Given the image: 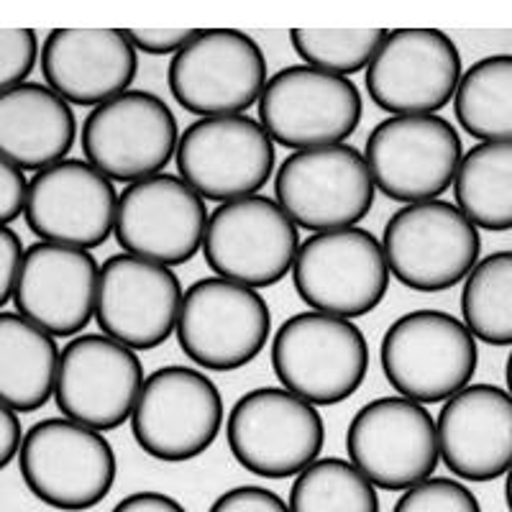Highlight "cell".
<instances>
[{"label":"cell","instance_id":"6da1fadb","mask_svg":"<svg viewBox=\"0 0 512 512\" xmlns=\"http://www.w3.org/2000/svg\"><path fill=\"white\" fill-rule=\"evenodd\" d=\"M272 369L287 392L315 408L349 400L369 372L367 336L346 318L297 313L272 341Z\"/></svg>","mask_w":512,"mask_h":512},{"label":"cell","instance_id":"836d02e7","mask_svg":"<svg viewBox=\"0 0 512 512\" xmlns=\"http://www.w3.org/2000/svg\"><path fill=\"white\" fill-rule=\"evenodd\" d=\"M208 512H290V507L282 502L280 495H274L264 487L254 484H241L228 492H223Z\"/></svg>","mask_w":512,"mask_h":512},{"label":"cell","instance_id":"d6a6232c","mask_svg":"<svg viewBox=\"0 0 512 512\" xmlns=\"http://www.w3.org/2000/svg\"><path fill=\"white\" fill-rule=\"evenodd\" d=\"M39 59V39L31 29H0V93L24 85Z\"/></svg>","mask_w":512,"mask_h":512},{"label":"cell","instance_id":"60d3db41","mask_svg":"<svg viewBox=\"0 0 512 512\" xmlns=\"http://www.w3.org/2000/svg\"><path fill=\"white\" fill-rule=\"evenodd\" d=\"M507 390H510V397H512V351H510V359H507Z\"/></svg>","mask_w":512,"mask_h":512},{"label":"cell","instance_id":"9c48e42d","mask_svg":"<svg viewBox=\"0 0 512 512\" xmlns=\"http://www.w3.org/2000/svg\"><path fill=\"white\" fill-rule=\"evenodd\" d=\"M274 195L295 226L326 233L364 221L377 187L364 154L338 144L292 152L277 169Z\"/></svg>","mask_w":512,"mask_h":512},{"label":"cell","instance_id":"4dcf8cb0","mask_svg":"<svg viewBox=\"0 0 512 512\" xmlns=\"http://www.w3.org/2000/svg\"><path fill=\"white\" fill-rule=\"evenodd\" d=\"M292 47L308 67L346 77L367 70L382 41L384 29H292Z\"/></svg>","mask_w":512,"mask_h":512},{"label":"cell","instance_id":"5bb4252c","mask_svg":"<svg viewBox=\"0 0 512 512\" xmlns=\"http://www.w3.org/2000/svg\"><path fill=\"white\" fill-rule=\"evenodd\" d=\"M374 187L395 203H425L454 185L464 159L461 136L441 116H392L367 139Z\"/></svg>","mask_w":512,"mask_h":512},{"label":"cell","instance_id":"1f68e13d","mask_svg":"<svg viewBox=\"0 0 512 512\" xmlns=\"http://www.w3.org/2000/svg\"><path fill=\"white\" fill-rule=\"evenodd\" d=\"M392 512H482L469 487L456 479L431 477L405 489Z\"/></svg>","mask_w":512,"mask_h":512},{"label":"cell","instance_id":"d6986e66","mask_svg":"<svg viewBox=\"0 0 512 512\" xmlns=\"http://www.w3.org/2000/svg\"><path fill=\"white\" fill-rule=\"evenodd\" d=\"M461 82V54L438 29H395L367 67V90L392 116H436Z\"/></svg>","mask_w":512,"mask_h":512},{"label":"cell","instance_id":"ba28073f","mask_svg":"<svg viewBox=\"0 0 512 512\" xmlns=\"http://www.w3.org/2000/svg\"><path fill=\"white\" fill-rule=\"evenodd\" d=\"M223 397L200 369L162 367L144 379L131 413V436L146 456L167 464L198 459L216 443Z\"/></svg>","mask_w":512,"mask_h":512},{"label":"cell","instance_id":"ab89813d","mask_svg":"<svg viewBox=\"0 0 512 512\" xmlns=\"http://www.w3.org/2000/svg\"><path fill=\"white\" fill-rule=\"evenodd\" d=\"M505 500H507V507H510V512H512V466H510V472H507V482H505Z\"/></svg>","mask_w":512,"mask_h":512},{"label":"cell","instance_id":"9a60e30c","mask_svg":"<svg viewBox=\"0 0 512 512\" xmlns=\"http://www.w3.org/2000/svg\"><path fill=\"white\" fill-rule=\"evenodd\" d=\"M180 144L175 113L146 90H126L98 105L82 123V152L111 182L162 175Z\"/></svg>","mask_w":512,"mask_h":512},{"label":"cell","instance_id":"277c9868","mask_svg":"<svg viewBox=\"0 0 512 512\" xmlns=\"http://www.w3.org/2000/svg\"><path fill=\"white\" fill-rule=\"evenodd\" d=\"M390 274L415 292H446L469 277L482 254L479 228L446 200L395 210L382 233Z\"/></svg>","mask_w":512,"mask_h":512},{"label":"cell","instance_id":"7c38bea8","mask_svg":"<svg viewBox=\"0 0 512 512\" xmlns=\"http://www.w3.org/2000/svg\"><path fill=\"white\" fill-rule=\"evenodd\" d=\"M351 464L374 487L405 492L438 469V431L420 402L402 395L367 402L346 431Z\"/></svg>","mask_w":512,"mask_h":512},{"label":"cell","instance_id":"83f0119b","mask_svg":"<svg viewBox=\"0 0 512 512\" xmlns=\"http://www.w3.org/2000/svg\"><path fill=\"white\" fill-rule=\"evenodd\" d=\"M454 111L474 139L512 141V54L474 62L461 75Z\"/></svg>","mask_w":512,"mask_h":512},{"label":"cell","instance_id":"44dd1931","mask_svg":"<svg viewBox=\"0 0 512 512\" xmlns=\"http://www.w3.org/2000/svg\"><path fill=\"white\" fill-rule=\"evenodd\" d=\"M118 195L103 172L82 159H62L31 177L24 218L41 241L98 249L116 228Z\"/></svg>","mask_w":512,"mask_h":512},{"label":"cell","instance_id":"30bf717a","mask_svg":"<svg viewBox=\"0 0 512 512\" xmlns=\"http://www.w3.org/2000/svg\"><path fill=\"white\" fill-rule=\"evenodd\" d=\"M361 116L364 100L349 77L308 64L277 72L259 98V123L269 139L295 152L344 144L356 134Z\"/></svg>","mask_w":512,"mask_h":512},{"label":"cell","instance_id":"74e56055","mask_svg":"<svg viewBox=\"0 0 512 512\" xmlns=\"http://www.w3.org/2000/svg\"><path fill=\"white\" fill-rule=\"evenodd\" d=\"M24 431H21V420L16 410H11L6 402H0V472L11 464L21 451Z\"/></svg>","mask_w":512,"mask_h":512},{"label":"cell","instance_id":"ac0fdd59","mask_svg":"<svg viewBox=\"0 0 512 512\" xmlns=\"http://www.w3.org/2000/svg\"><path fill=\"white\" fill-rule=\"evenodd\" d=\"M205 228V200L182 177L162 172L121 192L113 233L123 254L180 267L203 249Z\"/></svg>","mask_w":512,"mask_h":512},{"label":"cell","instance_id":"f35d334b","mask_svg":"<svg viewBox=\"0 0 512 512\" xmlns=\"http://www.w3.org/2000/svg\"><path fill=\"white\" fill-rule=\"evenodd\" d=\"M113 512H187L175 497L162 495V492H134L123 497Z\"/></svg>","mask_w":512,"mask_h":512},{"label":"cell","instance_id":"8d00e7d4","mask_svg":"<svg viewBox=\"0 0 512 512\" xmlns=\"http://www.w3.org/2000/svg\"><path fill=\"white\" fill-rule=\"evenodd\" d=\"M24 254L26 251L21 239H18V233L8 226H0V308H6L8 300L16 292Z\"/></svg>","mask_w":512,"mask_h":512},{"label":"cell","instance_id":"ffe728a7","mask_svg":"<svg viewBox=\"0 0 512 512\" xmlns=\"http://www.w3.org/2000/svg\"><path fill=\"white\" fill-rule=\"evenodd\" d=\"M180 277L169 267L113 254L100 267L95 320L103 336L134 351L157 349L177 331Z\"/></svg>","mask_w":512,"mask_h":512},{"label":"cell","instance_id":"3957f363","mask_svg":"<svg viewBox=\"0 0 512 512\" xmlns=\"http://www.w3.org/2000/svg\"><path fill=\"white\" fill-rule=\"evenodd\" d=\"M379 359L387 382L402 397L433 405L469 387L479 349L477 338L456 315L413 310L387 328Z\"/></svg>","mask_w":512,"mask_h":512},{"label":"cell","instance_id":"52a82bcc","mask_svg":"<svg viewBox=\"0 0 512 512\" xmlns=\"http://www.w3.org/2000/svg\"><path fill=\"white\" fill-rule=\"evenodd\" d=\"M272 313L262 295L239 282L205 277L182 295L177 344L210 372H236L267 346Z\"/></svg>","mask_w":512,"mask_h":512},{"label":"cell","instance_id":"d590c367","mask_svg":"<svg viewBox=\"0 0 512 512\" xmlns=\"http://www.w3.org/2000/svg\"><path fill=\"white\" fill-rule=\"evenodd\" d=\"M26 190H29V180L24 172L0 157V226H8L18 216H24Z\"/></svg>","mask_w":512,"mask_h":512},{"label":"cell","instance_id":"8992f818","mask_svg":"<svg viewBox=\"0 0 512 512\" xmlns=\"http://www.w3.org/2000/svg\"><path fill=\"white\" fill-rule=\"evenodd\" d=\"M297 297L315 313L361 318L379 308L390 290L382 241L367 228L313 233L292 264Z\"/></svg>","mask_w":512,"mask_h":512},{"label":"cell","instance_id":"4fadbf2b","mask_svg":"<svg viewBox=\"0 0 512 512\" xmlns=\"http://www.w3.org/2000/svg\"><path fill=\"white\" fill-rule=\"evenodd\" d=\"M300 233L280 203L264 195L228 200L208 216L203 254L216 277L259 290L292 272Z\"/></svg>","mask_w":512,"mask_h":512},{"label":"cell","instance_id":"d4e9b609","mask_svg":"<svg viewBox=\"0 0 512 512\" xmlns=\"http://www.w3.org/2000/svg\"><path fill=\"white\" fill-rule=\"evenodd\" d=\"M77 136L72 105L52 88L24 82L0 93V157L24 169H41L67 159Z\"/></svg>","mask_w":512,"mask_h":512},{"label":"cell","instance_id":"8fae6325","mask_svg":"<svg viewBox=\"0 0 512 512\" xmlns=\"http://www.w3.org/2000/svg\"><path fill=\"white\" fill-rule=\"evenodd\" d=\"M167 82L195 116H244L267 88V59L244 31L205 29L169 62Z\"/></svg>","mask_w":512,"mask_h":512},{"label":"cell","instance_id":"603a6c76","mask_svg":"<svg viewBox=\"0 0 512 512\" xmlns=\"http://www.w3.org/2000/svg\"><path fill=\"white\" fill-rule=\"evenodd\" d=\"M438 454L464 482H495L512 466V397L497 384H469L448 397L436 423Z\"/></svg>","mask_w":512,"mask_h":512},{"label":"cell","instance_id":"7402d4cb","mask_svg":"<svg viewBox=\"0 0 512 512\" xmlns=\"http://www.w3.org/2000/svg\"><path fill=\"white\" fill-rule=\"evenodd\" d=\"M98 280L100 264L90 251L39 241L26 249L13 305L49 336L72 338L93 320Z\"/></svg>","mask_w":512,"mask_h":512},{"label":"cell","instance_id":"cb8c5ba5","mask_svg":"<svg viewBox=\"0 0 512 512\" xmlns=\"http://www.w3.org/2000/svg\"><path fill=\"white\" fill-rule=\"evenodd\" d=\"M39 62L47 88L82 108L126 93L139 72V54L121 29H54Z\"/></svg>","mask_w":512,"mask_h":512},{"label":"cell","instance_id":"484cf974","mask_svg":"<svg viewBox=\"0 0 512 512\" xmlns=\"http://www.w3.org/2000/svg\"><path fill=\"white\" fill-rule=\"evenodd\" d=\"M59 346L18 313H0V402L16 413H36L52 400Z\"/></svg>","mask_w":512,"mask_h":512},{"label":"cell","instance_id":"e575fe53","mask_svg":"<svg viewBox=\"0 0 512 512\" xmlns=\"http://www.w3.org/2000/svg\"><path fill=\"white\" fill-rule=\"evenodd\" d=\"M198 36V29H131L128 39L136 52L152 54V57H167L180 54L182 49Z\"/></svg>","mask_w":512,"mask_h":512},{"label":"cell","instance_id":"7a4b0ae2","mask_svg":"<svg viewBox=\"0 0 512 512\" xmlns=\"http://www.w3.org/2000/svg\"><path fill=\"white\" fill-rule=\"evenodd\" d=\"M18 469L36 500L54 510L82 512L111 495L118 461L100 431L70 418H47L24 433Z\"/></svg>","mask_w":512,"mask_h":512},{"label":"cell","instance_id":"f1b7e54d","mask_svg":"<svg viewBox=\"0 0 512 512\" xmlns=\"http://www.w3.org/2000/svg\"><path fill=\"white\" fill-rule=\"evenodd\" d=\"M461 315L482 344L512 346V251L474 264L461 290Z\"/></svg>","mask_w":512,"mask_h":512},{"label":"cell","instance_id":"5b68a950","mask_svg":"<svg viewBox=\"0 0 512 512\" xmlns=\"http://www.w3.org/2000/svg\"><path fill=\"white\" fill-rule=\"evenodd\" d=\"M228 448L246 472L287 479L318 461L326 423L318 408L285 387H259L236 400L226 423Z\"/></svg>","mask_w":512,"mask_h":512},{"label":"cell","instance_id":"4316f807","mask_svg":"<svg viewBox=\"0 0 512 512\" xmlns=\"http://www.w3.org/2000/svg\"><path fill=\"white\" fill-rule=\"evenodd\" d=\"M456 208L484 231L512 228V141H482L454 177Z\"/></svg>","mask_w":512,"mask_h":512},{"label":"cell","instance_id":"e0dca14e","mask_svg":"<svg viewBox=\"0 0 512 512\" xmlns=\"http://www.w3.org/2000/svg\"><path fill=\"white\" fill-rule=\"evenodd\" d=\"M144 387L134 349L103 333H82L59 354L54 402L64 418L93 431H113L131 420Z\"/></svg>","mask_w":512,"mask_h":512},{"label":"cell","instance_id":"2e32d148","mask_svg":"<svg viewBox=\"0 0 512 512\" xmlns=\"http://www.w3.org/2000/svg\"><path fill=\"white\" fill-rule=\"evenodd\" d=\"M177 169L203 200L249 198L272 177L274 141L256 118H200L177 144Z\"/></svg>","mask_w":512,"mask_h":512},{"label":"cell","instance_id":"f546056e","mask_svg":"<svg viewBox=\"0 0 512 512\" xmlns=\"http://www.w3.org/2000/svg\"><path fill=\"white\" fill-rule=\"evenodd\" d=\"M290 512H379L374 484L351 461L318 459L297 474Z\"/></svg>","mask_w":512,"mask_h":512}]
</instances>
